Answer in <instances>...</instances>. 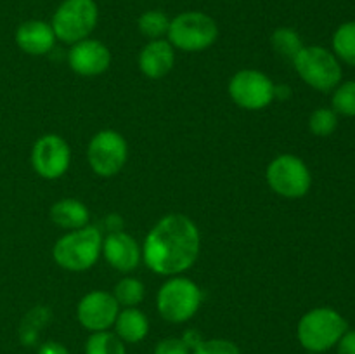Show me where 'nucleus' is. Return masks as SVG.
<instances>
[{
  "instance_id": "7c9ffc66",
  "label": "nucleus",
  "mask_w": 355,
  "mask_h": 354,
  "mask_svg": "<svg viewBox=\"0 0 355 354\" xmlns=\"http://www.w3.org/2000/svg\"><path fill=\"white\" fill-rule=\"evenodd\" d=\"M38 354H69V351L59 342H45L38 347Z\"/></svg>"
},
{
  "instance_id": "c756f323",
  "label": "nucleus",
  "mask_w": 355,
  "mask_h": 354,
  "mask_svg": "<svg viewBox=\"0 0 355 354\" xmlns=\"http://www.w3.org/2000/svg\"><path fill=\"white\" fill-rule=\"evenodd\" d=\"M180 339H182L184 342H186V346L189 347L191 353H193V349H196V347L200 346V344L205 340L203 337H201V333L196 332V330H187V332L184 333V335L180 337Z\"/></svg>"
},
{
  "instance_id": "4468645a",
  "label": "nucleus",
  "mask_w": 355,
  "mask_h": 354,
  "mask_svg": "<svg viewBox=\"0 0 355 354\" xmlns=\"http://www.w3.org/2000/svg\"><path fill=\"white\" fill-rule=\"evenodd\" d=\"M103 253L107 262L121 273L135 269L141 260V248L137 242L123 231H114L103 239Z\"/></svg>"
},
{
  "instance_id": "a211bd4d",
  "label": "nucleus",
  "mask_w": 355,
  "mask_h": 354,
  "mask_svg": "<svg viewBox=\"0 0 355 354\" xmlns=\"http://www.w3.org/2000/svg\"><path fill=\"white\" fill-rule=\"evenodd\" d=\"M51 219L52 222L59 226V228L64 229H82L85 226H89V208L82 203L80 200L75 198H64V200H59L52 205L51 208Z\"/></svg>"
},
{
  "instance_id": "1a4fd4ad",
  "label": "nucleus",
  "mask_w": 355,
  "mask_h": 354,
  "mask_svg": "<svg viewBox=\"0 0 355 354\" xmlns=\"http://www.w3.org/2000/svg\"><path fill=\"white\" fill-rule=\"evenodd\" d=\"M90 169L101 177H113L123 169L128 156L127 141L116 130H101L90 139L89 149Z\"/></svg>"
},
{
  "instance_id": "4be33fe9",
  "label": "nucleus",
  "mask_w": 355,
  "mask_h": 354,
  "mask_svg": "<svg viewBox=\"0 0 355 354\" xmlns=\"http://www.w3.org/2000/svg\"><path fill=\"white\" fill-rule=\"evenodd\" d=\"M85 354H127L125 342L107 330L104 332H94L87 339Z\"/></svg>"
},
{
  "instance_id": "2f4dec72",
  "label": "nucleus",
  "mask_w": 355,
  "mask_h": 354,
  "mask_svg": "<svg viewBox=\"0 0 355 354\" xmlns=\"http://www.w3.org/2000/svg\"><path fill=\"white\" fill-rule=\"evenodd\" d=\"M291 94L288 85H274V99H288Z\"/></svg>"
},
{
  "instance_id": "aec40b11",
  "label": "nucleus",
  "mask_w": 355,
  "mask_h": 354,
  "mask_svg": "<svg viewBox=\"0 0 355 354\" xmlns=\"http://www.w3.org/2000/svg\"><path fill=\"white\" fill-rule=\"evenodd\" d=\"M270 44H272L274 51L281 58L290 59V61H293L298 52L302 51V47H304V42H302V37L298 35V31L288 26H281L277 30H274L272 37H270Z\"/></svg>"
},
{
  "instance_id": "6e6552de",
  "label": "nucleus",
  "mask_w": 355,
  "mask_h": 354,
  "mask_svg": "<svg viewBox=\"0 0 355 354\" xmlns=\"http://www.w3.org/2000/svg\"><path fill=\"white\" fill-rule=\"evenodd\" d=\"M267 183L270 189L284 198H302L312 186V176L302 158L295 155H281L267 167Z\"/></svg>"
},
{
  "instance_id": "0eeeda50",
  "label": "nucleus",
  "mask_w": 355,
  "mask_h": 354,
  "mask_svg": "<svg viewBox=\"0 0 355 354\" xmlns=\"http://www.w3.org/2000/svg\"><path fill=\"white\" fill-rule=\"evenodd\" d=\"M203 294L189 278H170L158 292L156 305L163 319L170 323H186L200 309Z\"/></svg>"
},
{
  "instance_id": "cd10ccee",
  "label": "nucleus",
  "mask_w": 355,
  "mask_h": 354,
  "mask_svg": "<svg viewBox=\"0 0 355 354\" xmlns=\"http://www.w3.org/2000/svg\"><path fill=\"white\" fill-rule=\"evenodd\" d=\"M155 354H191V349L180 337H168L156 344Z\"/></svg>"
},
{
  "instance_id": "9d476101",
  "label": "nucleus",
  "mask_w": 355,
  "mask_h": 354,
  "mask_svg": "<svg viewBox=\"0 0 355 354\" xmlns=\"http://www.w3.org/2000/svg\"><path fill=\"white\" fill-rule=\"evenodd\" d=\"M229 94L245 110H263L274 101V82L259 69H241L229 82Z\"/></svg>"
},
{
  "instance_id": "2eb2a0df",
  "label": "nucleus",
  "mask_w": 355,
  "mask_h": 354,
  "mask_svg": "<svg viewBox=\"0 0 355 354\" xmlns=\"http://www.w3.org/2000/svg\"><path fill=\"white\" fill-rule=\"evenodd\" d=\"M55 35L51 23L40 19L24 21L16 30V44L30 56H45L54 49Z\"/></svg>"
},
{
  "instance_id": "9b49d317",
  "label": "nucleus",
  "mask_w": 355,
  "mask_h": 354,
  "mask_svg": "<svg viewBox=\"0 0 355 354\" xmlns=\"http://www.w3.org/2000/svg\"><path fill=\"white\" fill-rule=\"evenodd\" d=\"M71 162V149L68 142L58 134L42 135L31 151V165L44 179H59L68 170Z\"/></svg>"
},
{
  "instance_id": "f257e3e1",
  "label": "nucleus",
  "mask_w": 355,
  "mask_h": 354,
  "mask_svg": "<svg viewBox=\"0 0 355 354\" xmlns=\"http://www.w3.org/2000/svg\"><path fill=\"white\" fill-rule=\"evenodd\" d=\"M200 245L196 224L182 214H170L159 219L146 236L142 257L153 273L172 276L184 273L196 262Z\"/></svg>"
},
{
  "instance_id": "dca6fc26",
  "label": "nucleus",
  "mask_w": 355,
  "mask_h": 354,
  "mask_svg": "<svg viewBox=\"0 0 355 354\" xmlns=\"http://www.w3.org/2000/svg\"><path fill=\"white\" fill-rule=\"evenodd\" d=\"M175 65V52L168 40H149L139 54V68L148 78L158 80L168 75Z\"/></svg>"
},
{
  "instance_id": "7ed1b4c3",
  "label": "nucleus",
  "mask_w": 355,
  "mask_h": 354,
  "mask_svg": "<svg viewBox=\"0 0 355 354\" xmlns=\"http://www.w3.org/2000/svg\"><path fill=\"white\" fill-rule=\"evenodd\" d=\"M101 252V231L94 226H85L59 238L52 248V257L62 269L85 271L97 262Z\"/></svg>"
},
{
  "instance_id": "412c9836",
  "label": "nucleus",
  "mask_w": 355,
  "mask_h": 354,
  "mask_svg": "<svg viewBox=\"0 0 355 354\" xmlns=\"http://www.w3.org/2000/svg\"><path fill=\"white\" fill-rule=\"evenodd\" d=\"M137 26L139 31H141L146 38H149V40H159V38H163L168 33L170 19L163 10L151 9L146 10V12H142L141 16H139Z\"/></svg>"
},
{
  "instance_id": "6ab92c4d",
  "label": "nucleus",
  "mask_w": 355,
  "mask_h": 354,
  "mask_svg": "<svg viewBox=\"0 0 355 354\" xmlns=\"http://www.w3.org/2000/svg\"><path fill=\"white\" fill-rule=\"evenodd\" d=\"M333 54L347 65L355 66V21H349L336 28L333 33Z\"/></svg>"
},
{
  "instance_id": "bb28decb",
  "label": "nucleus",
  "mask_w": 355,
  "mask_h": 354,
  "mask_svg": "<svg viewBox=\"0 0 355 354\" xmlns=\"http://www.w3.org/2000/svg\"><path fill=\"white\" fill-rule=\"evenodd\" d=\"M191 354H241L239 347L234 342L225 339L203 340Z\"/></svg>"
},
{
  "instance_id": "393cba45",
  "label": "nucleus",
  "mask_w": 355,
  "mask_h": 354,
  "mask_svg": "<svg viewBox=\"0 0 355 354\" xmlns=\"http://www.w3.org/2000/svg\"><path fill=\"white\" fill-rule=\"evenodd\" d=\"M338 127V115L331 108H319L309 118V128L318 137H328Z\"/></svg>"
},
{
  "instance_id": "f8f14e48",
  "label": "nucleus",
  "mask_w": 355,
  "mask_h": 354,
  "mask_svg": "<svg viewBox=\"0 0 355 354\" xmlns=\"http://www.w3.org/2000/svg\"><path fill=\"white\" fill-rule=\"evenodd\" d=\"M118 312H120V304L113 294L96 290L87 294L76 307V316L83 328L89 332H104L110 326L114 325Z\"/></svg>"
},
{
  "instance_id": "f3484780",
  "label": "nucleus",
  "mask_w": 355,
  "mask_h": 354,
  "mask_svg": "<svg viewBox=\"0 0 355 354\" xmlns=\"http://www.w3.org/2000/svg\"><path fill=\"white\" fill-rule=\"evenodd\" d=\"M114 333L127 344H137L149 332V319L141 309L125 307L114 319Z\"/></svg>"
},
{
  "instance_id": "423d86ee",
  "label": "nucleus",
  "mask_w": 355,
  "mask_h": 354,
  "mask_svg": "<svg viewBox=\"0 0 355 354\" xmlns=\"http://www.w3.org/2000/svg\"><path fill=\"white\" fill-rule=\"evenodd\" d=\"M99 19V9L94 0H62L52 16L51 26L58 40L76 44L89 38Z\"/></svg>"
},
{
  "instance_id": "f03ea898",
  "label": "nucleus",
  "mask_w": 355,
  "mask_h": 354,
  "mask_svg": "<svg viewBox=\"0 0 355 354\" xmlns=\"http://www.w3.org/2000/svg\"><path fill=\"white\" fill-rule=\"evenodd\" d=\"M347 321L331 307H315L305 312L297 326V337L302 347L311 353H326L338 344L347 332Z\"/></svg>"
},
{
  "instance_id": "ddd939ff",
  "label": "nucleus",
  "mask_w": 355,
  "mask_h": 354,
  "mask_svg": "<svg viewBox=\"0 0 355 354\" xmlns=\"http://www.w3.org/2000/svg\"><path fill=\"white\" fill-rule=\"evenodd\" d=\"M68 65L75 73L82 76H96L106 71L111 65V52L103 42L85 38L68 52Z\"/></svg>"
},
{
  "instance_id": "5701e85b",
  "label": "nucleus",
  "mask_w": 355,
  "mask_h": 354,
  "mask_svg": "<svg viewBox=\"0 0 355 354\" xmlns=\"http://www.w3.org/2000/svg\"><path fill=\"white\" fill-rule=\"evenodd\" d=\"M144 295L146 290L142 281H139L137 278H123L114 287L113 297L123 307H137L144 301Z\"/></svg>"
},
{
  "instance_id": "b1692460",
  "label": "nucleus",
  "mask_w": 355,
  "mask_h": 354,
  "mask_svg": "<svg viewBox=\"0 0 355 354\" xmlns=\"http://www.w3.org/2000/svg\"><path fill=\"white\" fill-rule=\"evenodd\" d=\"M333 111L343 117H355V80L340 83L333 92Z\"/></svg>"
},
{
  "instance_id": "a878e982",
  "label": "nucleus",
  "mask_w": 355,
  "mask_h": 354,
  "mask_svg": "<svg viewBox=\"0 0 355 354\" xmlns=\"http://www.w3.org/2000/svg\"><path fill=\"white\" fill-rule=\"evenodd\" d=\"M49 321V311L45 307H35L33 311L28 312L21 325V342L24 346H33L37 340L38 332L42 326Z\"/></svg>"
},
{
  "instance_id": "20e7f679",
  "label": "nucleus",
  "mask_w": 355,
  "mask_h": 354,
  "mask_svg": "<svg viewBox=\"0 0 355 354\" xmlns=\"http://www.w3.org/2000/svg\"><path fill=\"white\" fill-rule=\"evenodd\" d=\"M168 42L186 52H200L214 45L218 38V24L208 14L186 10L170 19Z\"/></svg>"
},
{
  "instance_id": "c85d7f7f",
  "label": "nucleus",
  "mask_w": 355,
  "mask_h": 354,
  "mask_svg": "<svg viewBox=\"0 0 355 354\" xmlns=\"http://www.w3.org/2000/svg\"><path fill=\"white\" fill-rule=\"evenodd\" d=\"M338 354H355V330H347L336 344Z\"/></svg>"
},
{
  "instance_id": "39448f33",
  "label": "nucleus",
  "mask_w": 355,
  "mask_h": 354,
  "mask_svg": "<svg viewBox=\"0 0 355 354\" xmlns=\"http://www.w3.org/2000/svg\"><path fill=\"white\" fill-rule=\"evenodd\" d=\"M291 62L300 78L312 89L329 92L342 83V66L338 58L328 49L319 45H304Z\"/></svg>"
}]
</instances>
